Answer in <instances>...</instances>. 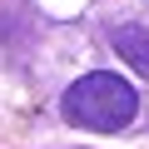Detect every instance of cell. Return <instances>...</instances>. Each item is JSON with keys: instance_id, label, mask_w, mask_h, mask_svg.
Segmentation results:
<instances>
[{"instance_id": "obj_1", "label": "cell", "mask_w": 149, "mask_h": 149, "mask_svg": "<svg viewBox=\"0 0 149 149\" xmlns=\"http://www.w3.org/2000/svg\"><path fill=\"white\" fill-rule=\"evenodd\" d=\"M134 114H139V95H134V85L124 80V74H114V70H90V74H80V80L65 90V119L80 124V129L114 134Z\"/></svg>"}, {"instance_id": "obj_2", "label": "cell", "mask_w": 149, "mask_h": 149, "mask_svg": "<svg viewBox=\"0 0 149 149\" xmlns=\"http://www.w3.org/2000/svg\"><path fill=\"white\" fill-rule=\"evenodd\" d=\"M114 50H119L139 74H149V30H144V25H119V30H114Z\"/></svg>"}]
</instances>
